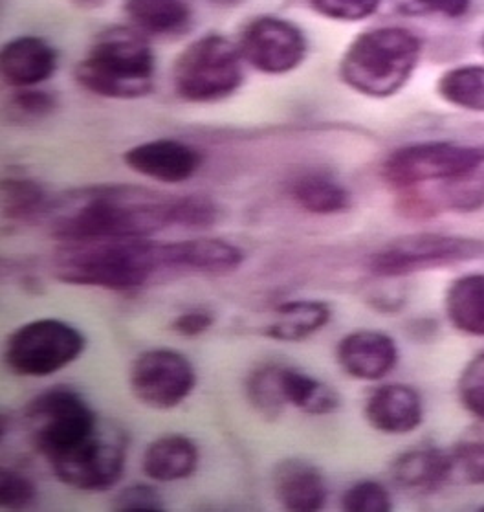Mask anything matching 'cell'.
Here are the masks:
<instances>
[{
  "instance_id": "cell-1",
  "label": "cell",
  "mask_w": 484,
  "mask_h": 512,
  "mask_svg": "<svg viewBox=\"0 0 484 512\" xmlns=\"http://www.w3.org/2000/svg\"><path fill=\"white\" fill-rule=\"evenodd\" d=\"M61 213L50 232L63 243L151 237L173 224V199L142 188H96Z\"/></svg>"
},
{
  "instance_id": "cell-2",
  "label": "cell",
  "mask_w": 484,
  "mask_h": 512,
  "mask_svg": "<svg viewBox=\"0 0 484 512\" xmlns=\"http://www.w3.org/2000/svg\"><path fill=\"white\" fill-rule=\"evenodd\" d=\"M54 267L57 279L68 285L132 292L164 272L162 243L149 237L65 243Z\"/></svg>"
},
{
  "instance_id": "cell-3",
  "label": "cell",
  "mask_w": 484,
  "mask_h": 512,
  "mask_svg": "<svg viewBox=\"0 0 484 512\" xmlns=\"http://www.w3.org/2000/svg\"><path fill=\"white\" fill-rule=\"evenodd\" d=\"M156 57L140 30L114 26L101 32L76 67L77 83L109 100H138L154 90Z\"/></svg>"
},
{
  "instance_id": "cell-4",
  "label": "cell",
  "mask_w": 484,
  "mask_h": 512,
  "mask_svg": "<svg viewBox=\"0 0 484 512\" xmlns=\"http://www.w3.org/2000/svg\"><path fill=\"white\" fill-rule=\"evenodd\" d=\"M422 46L406 28L384 26L358 35L340 61V78L367 98H391L413 76Z\"/></svg>"
},
{
  "instance_id": "cell-5",
  "label": "cell",
  "mask_w": 484,
  "mask_h": 512,
  "mask_svg": "<svg viewBox=\"0 0 484 512\" xmlns=\"http://www.w3.org/2000/svg\"><path fill=\"white\" fill-rule=\"evenodd\" d=\"M241 48L220 34L195 39L178 54L173 67V85L189 103H215L241 89L244 81Z\"/></svg>"
},
{
  "instance_id": "cell-6",
  "label": "cell",
  "mask_w": 484,
  "mask_h": 512,
  "mask_svg": "<svg viewBox=\"0 0 484 512\" xmlns=\"http://www.w3.org/2000/svg\"><path fill=\"white\" fill-rule=\"evenodd\" d=\"M484 166V145L418 142L398 147L382 167L384 180L398 193L433 182L459 179Z\"/></svg>"
},
{
  "instance_id": "cell-7",
  "label": "cell",
  "mask_w": 484,
  "mask_h": 512,
  "mask_svg": "<svg viewBox=\"0 0 484 512\" xmlns=\"http://www.w3.org/2000/svg\"><path fill=\"white\" fill-rule=\"evenodd\" d=\"M26 424L35 450L48 461L63 456L99 428L98 415L74 390L54 388L26 406Z\"/></svg>"
},
{
  "instance_id": "cell-8",
  "label": "cell",
  "mask_w": 484,
  "mask_h": 512,
  "mask_svg": "<svg viewBox=\"0 0 484 512\" xmlns=\"http://www.w3.org/2000/svg\"><path fill=\"white\" fill-rule=\"evenodd\" d=\"M85 344V336L72 323L39 318L8 336L4 362L19 377H50L76 362Z\"/></svg>"
},
{
  "instance_id": "cell-9",
  "label": "cell",
  "mask_w": 484,
  "mask_h": 512,
  "mask_svg": "<svg viewBox=\"0 0 484 512\" xmlns=\"http://www.w3.org/2000/svg\"><path fill=\"white\" fill-rule=\"evenodd\" d=\"M484 256V241L461 235L422 234L402 237L374 252L367 261L376 278L395 279L468 263Z\"/></svg>"
},
{
  "instance_id": "cell-10",
  "label": "cell",
  "mask_w": 484,
  "mask_h": 512,
  "mask_svg": "<svg viewBox=\"0 0 484 512\" xmlns=\"http://www.w3.org/2000/svg\"><path fill=\"white\" fill-rule=\"evenodd\" d=\"M127 461V439L120 428L101 426L63 456L50 461L55 478L66 487L103 492L121 479Z\"/></svg>"
},
{
  "instance_id": "cell-11",
  "label": "cell",
  "mask_w": 484,
  "mask_h": 512,
  "mask_svg": "<svg viewBox=\"0 0 484 512\" xmlns=\"http://www.w3.org/2000/svg\"><path fill=\"white\" fill-rule=\"evenodd\" d=\"M132 395L153 410H173L197 386V371L180 351L156 347L132 362Z\"/></svg>"
},
{
  "instance_id": "cell-12",
  "label": "cell",
  "mask_w": 484,
  "mask_h": 512,
  "mask_svg": "<svg viewBox=\"0 0 484 512\" xmlns=\"http://www.w3.org/2000/svg\"><path fill=\"white\" fill-rule=\"evenodd\" d=\"M239 48L250 67L268 76H283L301 67L308 43L296 24L275 15H261L246 24Z\"/></svg>"
},
{
  "instance_id": "cell-13",
  "label": "cell",
  "mask_w": 484,
  "mask_h": 512,
  "mask_svg": "<svg viewBox=\"0 0 484 512\" xmlns=\"http://www.w3.org/2000/svg\"><path fill=\"white\" fill-rule=\"evenodd\" d=\"M123 162L131 171L147 179L180 184L197 173L202 158L191 145L171 138H158L131 147L123 155Z\"/></svg>"
},
{
  "instance_id": "cell-14",
  "label": "cell",
  "mask_w": 484,
  "mask_h": 512,
  "mask_svg": "<svg viewBox=\"0 0 484 512\" xmlns=\"http://www.w3.org/2000/svg\"><path fill=\"white\" fill-rule=\"evenodd\" d=\"M336 358L340 368L352 379L376 382L395 369L398 347L389 334L360 329L341 338Z\"/></svg>"
},
{
  "instance_id": "cell-15",
  "label": "cell",
  "mask_w": 484,
  "mask_h": 512,
  "mask_svg": "<svg viewBox=\"0 0 484 512\" xmlns=\"http://www.w3.org/2000/svg\"><path fill=\"white\" fill-rule=\"evenodd\" d=\"M57 70V52L43 37L21 35L0 52V72L11 89H32L52 78Z\"/></svg>"
},
{
  "instance_id": "cell-16",
  "label": "cell",
  "mask_w": 484,
  "mask_h": 512,
  "mask_svg": "<svg viewBox=\"0 0 484 512\" xmlns=\"http://www.w3.org/2000/svg\"><path fill=\"white\" fill-rule=\"evenodd\" d=\"M164 272H197L209 276H224L241 267L244 261L239 246L220 239H186L162 243Z\"/></svg>"
},
{
  "instance_id": "cell-17",
  "label": "cell",
  "mask_w": 484,
  "mask_h": 512,
  "mask_svg": "<svg viewBox=\"0 0 484 512\" xmlns=\"http://www.w3.org/2000/svg\"><path fill=\"white\" fill-rule=\"evenodd\" d=\"M365 419L376 432L406 435L424 421V406L418 391L407 384H385L365 402Z\"/></svg>"
},
{
  "instance_id": "cell-18",
  "label": "cell",
  "mask_w": 484,
  "mask_h": 512,
  "mask_svg": "<svg viewBox=\"0 0 484 512\" xmlns=\"http://www.w3.org/2000/svg\"><path fill=\"white\" fill-rule=\"evenodd\" d=\"M272 483L275 498L286 511H321L329 498L323 474L312 463L299 457H288L277 463L272 472Z\"/></svg>"
},
{
  "instance_id": "cell-19",
  "label": "cell",
  "mask_w": 484,
  "mask_h": 512,
  "mask_svg": "<svg viewBox=\"0 0 484 512\" xmlns=\"http://www.w3.org/2000/svg\"><path fill=\"white\" fill-rule=\"evenodd\" d=\"M396 485L409 492L431 494L442 489L453 478L451 450L437 446H422L407 450L391 465Z\"/></svg>"
},
{
  "instance_id": "cell-20",
  "label": "cell",
  "mask_w": 484,
  "mask_h": 512,
  "mask_svg": "<svg viewBox=\"0 0 484 512\" xmlns=\"http://www.w3.org/2000/svg\"><path fill=\"white\" fill-rule=\"evenodd\" d=\"M200 452L187 435L167 434L154 439L143 454L145 476L158 483H171L195 474Z\"/></svg>"
},
{
  "instance_id": "cell-21",
  "label": "cell",
  "mask_w": 484,
  "mask_h": 512,
  "mask_svg": "<svg viewBox=\"0 0 484 512\" xmlns=\"http://www.w3.org/2000/svg\"><path fill=\"white\" fill-rule=\"evenodd\" d=\"M123 10L132 26L145 35L171 37L186 32L191 24L187 0H125Z\"/></svg>"
},
{
  "instance_id": "cell-22",
  "label": "cell",
  "mask_w": 484,
  "mask_h": 512,
  "mask_svg": "<svg viewBox=\"0 0 484 512\" xmlns=\"http://www.w3.org/2000/svg\"><path fill=\"white\" fill-rule=\"evenodd\" d=\"M330 318L332 309L325 301H285L275 307V320L266 327V336L277 342H301L321 331Z\"/></svg>"
},
{
  "instance_id": "cell-23",
  "label": "cell",
  "mask_w": 484,
  "mask_h": 512,
  "mask_svg": "<svg viewBox=\"0 0 484 512\" xmlns=\"http://www.w3.org/2000/svg\"><path fill=\"white\" fill-rule=\"evenodd\" d=\"M444 307L457 331L484 336V274L472 272L455 279L446 290Z\"/></svg>"
},
{
  "instance_id": "cell-24",
  "label": "cell",
  "mask_w": 484,
  "mask_h": 512,
  "mask_svg": "<svg viewBox=\"0 0 484 512\" xmlns=\"http://www.w3.org/2000/svg\"><path fill=\"white\" fill-rule=\"evenodd\" d=\"M290 197L303 212L312 215H336L351 208V193L338 180L319 173H308L294 180Z\"/></svg>"
},
{
  "instance_id": "cell-25",
  "label": "cell",
  "mask_w": 484,
  "mask_h": 512,
  "mask_svg": "<svg viewBox=\"0 0 484 512\" xmlns=\"http://www.w3.org/2000/svg\"><path fill=\"white\" fill-rule=\"evenodd\" d=\"M281 388L286 404L308 415H327L340 406L338 391L299 369L281 368Z\"/></svg>"
},
{
  "instance_id": "cell-26",
  "label": "cell",
  "mask_w": 484,
  "mask_h": 512,
  "mask_svg": "<svg viewBox=\"0 0 484 512\" xmlns=\"http://www.w3.org/2000/svg\"><path fill=\"white\" fill-rule=\"evenodd\" d=\"M440 98L464 111L484 112V67L453 68L439 81Z\"/></svg>"
},
{
  "instance_id": "cell-27",
  "label": "cell",
  "mask_w": 484,
  "mask_h": 512,
  "mask_svg": "<svg viewBox=\"0 0 484 512\" xmlns=\"http://www.w3.org/2000/svg\"><path fill=\"white\" fill-rule=\"evenodd\" d=\"M2 212L10 221H30L46 212L43 188L30 179L2 180Z\"/></svg>"
},
{
  "instance_id": "cell-28",
  "label": "cell",
  "mask_w": 484,
  "mask_h": 512,
  "mask_svg": "<svg viewBox=\"0 0 484 512\" xmlns=\"http://www.w3.org/2000/svg\"><path fill=\"white\" fill-rule=\"evenodd\" d=\"M246 393L257 412L275 419L285 410L286 399L281 388V368L264 366L255 369L246 382Z\"/></svg>"
},
{
  "instance_id": "cell-29",
  "label": "cell",
  "mask_w": 484,
  "mask_h": 512,
  "mask_svg": "<svg viewBox=\"0 0 484 512\" xmlns=\"http://www.w3.org/2000/svg\"><path fill=\"white\" fill-rule=\"evenodd\" d=\"M341 509L347 512H389L393 509V500L382 483L363 479L345 490L341 496Z\"/></svg>"
},
{
  "instance_id": "cell-30",
  "label": "cell",
  "mask_w": 484,
  "mask_h": 512,
  "mask_svg": "<svg viewBox=\"0 0 484 512\" xmlns=\"http://www.w3.org/2000/svg\"><path fill=\"white\" fill-rule=\"evenodd\" d=\"M457 393L462 408L475 419L484 421V351L462 369Z\"/></svg>"
},
{
  "instance_id": "cell-31",
  "label": "cell",
  "mask_w": 484,
  "mask_h": 512,
  "mask_svg": "<svg viewBox=\"0 0 484 512\" xmlns=\"http://www.w3.org/2000/svg\"><path fill=\"white\" fill-rule=\"evenodd\" d=\"M219 221V208L208 197H180L173 199V224L180 228L202 230Z\"/></svg>"
},
{
  "instance_id": "cell-32",
  "label": "cell",
  "mask_w": 484,
  "mask_h": 512,
  "mask_svg": "<svg viewBox=\"0 0 484 512\" xmlns=\"http://www.w3.org/2000/svg\"><path fill=\"white\" fill-rule=\"evenodd\" d=\"M312 10L330 21L358 23L371 17L382 0H308Z\"/></svg>"
},
{
  "instance_id": "cell-33",
  "label": "cell",
  "mask_w": 484,
  "mask_h": 512,
  "mask_svg": "<svg viewBox=\"0 0 484 512\" xmlns=\"http://www.w3.org/2000/svg\"><path fill=\"white\" fill-rule=\"evenodd\" d=\"M453 476L468 485H484V441H466L451 448Z\"/></svg>"
},
{
  "instance_id": "cell-34",
  "label": "cell",
  "mask_w": 484,
  "mask_h": 512,
  "mask_svg": "<svg viewBox=\"0 0 484 512\" xmlns=\"http://www.w3.org/2000/svg\"><path fill=\"white\" fill-rule=\"evenodd\" d=\"M37 501V487L32 479L15 470L0 474V503L4 509H26Z\"/></svg>"
},
{
  "instance_id": "cell-35",
  "label": "cell",
  "mask_w": 484,
  "mask_h": 512,
  "mask_svg": "<svg viewBox=\"0 0 484 512\" xmlns=\"http://www.w3.org/2000/svg\"><path fill=\"white\" fill-rule=\"evenodd\" d=\"M164 498L151 485H131L118 492L112 500V511L160 512L164 511Z\"/></svg>"
},
{
  "instance_id": "cell-36",
  "label": "cell",
  "mask_w": 484,
  "mask_h": 512,
  "mask_svg": "<svg viewBox=\"0 0 484 512\" xmlns=\"http://www.w3.org/2000/svg\"><path fill=\"white\" fill-rule=\"evenodd\" d=\"M13 109L24 114L32 120H41L50 116L55 109V98L52 94L44 92V90H37L35 87L32 89H21L11 100Z\"/></svg>"
},
{
  "instance_id": "cell-37",
  "label": "cell",
  "mask_w": 484,
  "mask_h": 512,
  "mask_svg": "<svg viewBox=\"0 0 484 512\" xmlns=\"http://www.w3.org/2000/svg\"><path fill=\"white\" fill-rule=\"evenodd\" d=\"M472 0H407L406 12L439 13L450 19H459L470 10Z\"/></svg>"
},
{
  "instance_id": "cell-38",
  "label": "cell",
  "mask_w": 484,
  "mask_h": 512,
  "mask_svg": "<svg viewBox=\"0 0 484 512\" xmlns=\"http://www.w3.org/2000/svg\"><path fill=\"white\" fill-rule=\"evenodd\" d=\"M213 316L208 311H195L182 312L180 316H176L175 322L171 325V329L180 336H186V338H195L200 334L206 333L211 327H213Z\"/></svg>"
},
{
  "instance_id": "cell-39",
  "label": "cell",
  "mask_w": 484,
  "mask_h": 512,
  "mask_svg": "<svg viewBox=\"0 0 484 512\" xmlns=\"http://www.w3.org/2000/svg\"><path fill=\"white\" fill-rule=\"evenodd\" d=\"M483 45H484V41H483Z\"/></svg>"
}]
</instances>
